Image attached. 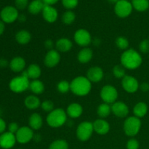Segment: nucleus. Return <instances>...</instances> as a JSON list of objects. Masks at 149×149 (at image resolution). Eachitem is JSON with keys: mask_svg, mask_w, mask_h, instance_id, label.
<instances>
[{"mask_svg": "<svg viewBox=\"0 0 149 149\" xmlns=\"http://www.w3.org/2000/svg\"><path fill=\"white\" fill-rule=\"evenodd\" d=\"M30 81L28 77L23 75L14 77L10 80L9 87L15 93H21L29 89Z\"/></svg>", "mask_w": 149, "mask_h": 149, "instance_id": "obj_5", "label": "nucleus"}, {"mask_svg": "<svg viewBox=\"0 0 149 149\" xmlns=\"http://www.w3.org/2000/svg\"><path fill=\"white\" fill-rule=\"evenodd\" d=\"M44 7H45V4L43 1L33 0L29 4L28 9L30 13L33 15H37L40 12H42Z\"/></svg>", "mask_w": 149, "mask_h": 149, "instance_id": "obj_29", "label": "nucleus"}, {"mask_svg": "<svg viewBox=\"0 0 149 149\" xmlns=\"http://www.w3.org/2000/svg\"><path fill=\"white\" fill-rule=\"evenodd\" d=\"M29 90L34 95H41L45 91V84L39 79H34L30 81Z\"/></svg>", "mask_w": 149, "mask_h": 149, "instance_id": "obj_26", "label": "nucleus"}, {"mask_svg": "<svg viewBox=\"0 0 149 149\" xmlns=\"http://www.w3.org/2000/svg\"><path fill=\"white\" fill-rule=\"evenodd\" d=\"M19 128L20 127H19L18 125H17L16 122H11V123L8 125V132L15 135V133L17 132Z\"/></svg>", "mask_w": 149, "mask_h": 149, "instance_id": "obj_42", "label": "nucleus"}, {"mask_svg": "<svg viewBox=\"0 0 149 149\" xmlns=\"http://www.w3.org/2000/svg\"><path fill=\"white\" fill-rule=\"evenodd\" d=\"M122 86L128 93H135L139 89V83L137 79L132 76L126 75L122 80Z\"/></svg>", "mask_w": 149, "mask_h": 149, "instance_id": "obj_12", "label": "nucleus"}, {"mask_svg": "<svg viewBox=\"0 0 149 149\" xmlns=\"http://www.w3.org/2000/svg\"><path fill=\"white\" fill-rule=\"evenodd\" d=\"M93 56V52L90 48L83 47L81 50L79 52L77 55V59L79 62L82 64L87 63L92 60Z\"/></svg>", "mask_w": 149, "mask_h": 149, "instance_id": "obj_23", "label": "nucleus"}, {"mask_svg": "<svg viewBox=\"0 0 149 149\" xmlns=\"http://www.w3.org/2000/svg\"><path fill=\"white\" fill-rule=\"evenodd\" d=\"M104 76L103 69L100 67L93 66L88 69L87 72V78L93 83H97L101 81Z\"/></svg>", "mask_w": 149, "mask_h": 149, "instance_id": "obj_16", "label": "nucleus"}, {"mask_svg": "<svg viewBox=\"0 0 149 149\" xmlns=\"http://www.w3.org/2000/svg\"><path fill=\"white\" fill-rule=\"evenodd\" d=\"M17 19H18L20 22H24L25 20H26V17L24 15H20L18 16V18Z\"/></svg>", "mask_w": 149, "mask_h": 149, "instance_id": "obj_49", "label": "nucleus"}, {"mask_svg": "<svg viewBox=\"0 0 149 149\" xmlns=\"http://www.w3.org/2000/svg\"><path fill=\"white\" fill-rule=\"evenodd\" d=\"M132 4L127 0H120L115 4L114 11L116 15L122 18L128 17L132 11Z\"/></svg>", "mask_w": 149, "mask_h": 149, "instance_id": "obj_8", "label": "nucleus"}, {"mask_svg": "<svg viewBox=\"0 0 149 149\" xmlns=\"http://www.w3.org/2000/svg\"><path fill=\"white\" fill-rule=\"evenodd\" d=\"M41 107L44 111H46L49 113L54 110V103L50 100H45L41 103Z\"/></svg>", "mask_w": 149, "mask_h": 149, "instance_id": "obj_37", "label": "nucleus"}, {"mask_svg": "<svg viewBox=\"0 0 149 149\" xmlns=\"http://www.w3.org/2000/svg\"><path fill=\"white\" fill-rule=\"evenodd\" d=\"M45 47H47V49H49V50L50 49H52V47H53V42H52V40L50 39H47V40L45 41Z\"/></svg>", "mask_w": 149, "mask_h": 149, "instance_id": "obj_45", "label": "nucleus"}, {"mask_svg": "<svg viewBox=\"0 0 149 149\" xmlns=\"http://www.w3.org/2000/svg\"><path fill=\"white\" fill-rule=\"evenodd\" d=\"M38 1H43V0H38Z\"/></svg>", "mask_w": 149, "mask_h": 149, "instance_id": "obj_51", "label": "nucleus"}, {"mask_svg": "<svg viewBox=\"0 0 149 149\" xmlns=\"http://www.w3.org/2000/svg\"><path fill=\"white\" fill-rule=\"evenodd\" d=\"M58 0H43V2L45 4H47V5H50L52 6V4H55V3L58 1Z\"/></svg>", "mask_w": 149, "mask_h": 149, "instance_id": "obj_47", "label": "nucleus"}, {"mask_svg": "<svg viewBox=\"0 0 149 149\" xmlns=\"http://www.w3.org/2000/svg\"><path fill=\"white\" fill-rule=\"evenodd\" d=\"M139 88L141 89L143 92H144V93H145V92L148 91L149 90V84H148V83H146V82L142 83V84L140 85Z\"/></svg>", "mask_w": 149, "mask_h": 149, "instance_id": "obj_44", "label": "nucleus"}, {"mask_svg": "<svg viewBox=\"0 0 149 149\" xmlns=\"http://www.w3.org/2000/svg\"><path fill=\"white\" fill-rule=\"evenodd\" d=\"M5 29V26H4V23L2 20H0V36L3 34Z\"/></svg>", "mask_w": 149, "mask_h": 149, "instance_id": "obj_48", "label": "nucleus"}, {"mask_svg": "<svg viewBox=\"0 0 149 149\" xmlns=\"http://www.w3.org/2000/svg\"><path fill=\"white\" fill-rule=\"evenodd\" d=\"M83 113V108L79 103H72L67 107L66 113L67 116L72 119L79 118Z\"/></svg>", "mask_w": 149, "mask_h": 149, "instance_id": "obj_20", "label": "nucleus"}, {"mask_svg": "<svg viewBox=\"0 0 149 149\" xmlns=\"http://www.w3.org/2000/svg\"><path fill=\"white\" fill-rule=\"evenodd\" d=\"M15 135L10 132H4L0 135V147L4 149L13 148L16 143Z\"/></svg>", "mask_w": 149, "mask_h": 149, "instance_id": "obj_15", "label": "nucleus"}, {"mask_svg": "<svg viewBox=\"0 0 149 149\" xmlns=\"http://www.w3.org/2000/svg\"><path fill=\"white\" fill-rule=\"evenodd\" d=\"M94 131L98 135H106L110 130V125L104 119H97L93 123Z\"/></svg>", "mask_w": 149, "mask_h": 149, "instance_id": "obj_17", "label": "nucleus"}, {"mask_svg": "<svg viewBox=\"0 0 149 149\" xmlns=\"http://www.w3.org/2000/svg\"><path fill=\"white\" fill-rule=\"evenodd\" d=\"M76 19V15L74 12L68 10L65 12L62 16V21L65 25H71Z\"/></svg>", "mask_w": 149, "mask_h": 149, "instance_id": "obj_32", "label": "nucleus"}, {"mask_svg": "<svg viewBox=\"0 0 149 149\" xmlns=\"http://www.w3.org/2000/svg\"><path fill=\"white\" fill-rule=\"evenodd\" d=\"M73 43L68 38H61L55 42L56 50L61 52H67L71 49Z\"/></svg>", "mask_w": 149, "mask_h": 149, "instance_id": "obj_21", "label": "nucleus"}, {"mask_svg": "<svg viewBox=\"0 0 149 149\" xmlns=\"http://www.w3.org/2000/svg\"><path fill=\"white\" fill-rule=\"evenodd\" d=\"M29 127L33 130H39L43 125V119L42 116L38 113H33L29 119Z\"/></svg>", "mask_w": 149, "mask_h": 149, "instance_id": "obj_22", "label": "nucleus"}, {"mask_svg": "<svg viewBox=\"0 0 149 149\" xmlns=\"http://www.w3.org/2000/svg\"><path fill=\"white\" fill-rule=\"evenodd\" d=\"M78 1V0H62V4L66 9L71 10L77 7Z\"/></svg>", "mask_w": 149, "mask_h": 149, "instance_id": "obj_38", "label": "nucleus"}, {"mask_svg": "<svg viewBox=\"0 0 149 149\" xmlns=\"http://www.w3.org/2000/svg\"><path fill=\"white\" fill-rule=\"evenodd\" d=\"M66 111L63 109H55L48 113L47 116V123L52 128H58L63 126L67 121Z\"/></svg>", "mask_w": 149, "mask_h": 149, "instance_id": "obj_3", "label": "nucleus"}, {"mask_svg": "<svg viewBox=\"0 0 149 149\" xmlns=\"http://www.w3.org/2000/svg\"><path fill=\"white\" fill-rule=\"evenodd\" d=\"M109 1H110L111 3H115V4H116V3L119 1H120V0H109Z\"/></svg>", "mask_w": 149, "mask_h": 149, "instance_id": "obj_50", "label": "nucleus"}, {"mask_svg": "<svg viewBox=\"0 0 149 149\" xmlns=\"http://www.w3.org/2000/svg\"><path fill=\"white\" fill-rule=\"evenodd\" d=\"M100 97L103 103L113 104L118 98V91L113 85L107 84L103 87L100 90Z\"/></svg>", "mask_w": 149, "mask_h": 149, "instance_id": "obj_7", "label": "nucleus"}, {"mask_svg": "<svg viewBox=\"0 0 149 149\" xmlns=\"http://www.w3.org/2000/svg\"><path fill=\"white\" fill-rule=\"evenodd\" d=\"M15 40L20 45H27L31 40V35L28 31L20 30L16 33Z\"/></svg>", "mask_w": 149, "mask_h": 149, "instance_id": "obj_25", "label": "nucleus"}, {"mask_svg": "<svg viewBox=\"0 0 149 149\" xmlns=\"http://www.w3.org/2000/svg\"><path fill=\"white\" fill-rule=\"evenodd\" d=\"M111 113V106L106 103H103L97 107V113L100 119L108 117Z\"/></svg>", "mask_w": 149, "mask_h": 149, "instance_id": "obj_30", "label": "nucleus"}, {"mask_svg": "<svg viewBox=\"0 0 149 149\" xmlns=\"http://www.w3.org/2000/svg\"><path fill=\"white\" fill-rule=\"evenodd\" d=\"M61 61L60 52L56 49H50L47 52L44 58V63L47 67L53 68L56 66Z\"/></svg>", "mask_w": 149, "mask_h": 149, "instance_id": "obj_13", "label": "nucleus"}, {"mask_svg": "<svg viewBox=\"0 0 149 149\" xmlns=\"http://www.w3.org/2000/svg\"><path fill=\"white\" fill-rule=\"evenodd\" d=\"M10 64V63L7 62V61L4 58H0V67L1 68H5Z\"/></svg>", "mask_w": 149, "mask_h": 149, "instance_id": "obj_46", "label": "nucleus"}, {"mask_svg": "<svg viewBox=\"0 0 149 149\" xmlns=\"http://www.w3.org/2000/svg\"><path fill=\"white\" fill-rule=\"evenodd\" d=\"M49 149H68V144L65 140H56L50 144Z\"/></svg>", "mask_w": 149, "mask_h": 149, "instance_id": "obj_34", "label": "nucleus"}, {"mask_svg": "<svg viewBox=\"0 0 149 149\" xmlns=\"http://www.w3.org/2000/svg\"><path fill=\"white\" fill-rule=\"evenodd\" d=\"M6 128H7V125L5 121L0 117V135L5 132Z\"/></svg>", "mask_w": 149, "mask_h": 149, "instance_id": "obj_43", "label": "nucleus"}, {"mask_svg": "<svg viewBox=\"0 0 149 149\" xmlns=\"http://www.w3.org/2000/svg\"><path fill=\"white\" fill-rule=\"evenodd\" d=\"M92 82L85 77H77L70 83V90L77 96H85L90 93Z\"/></svg>", "mask_w": 149, "mask_h": 149, "instance_id": "obj_2", "label": "nucleus"}, {"mask_svg": "<svg viewBox=\"0 0 149 149\" xmlns=\"http://www.w3.org/2000/svg\"><path fill=\"white\" fill-rule=\"evenodd\" d=\"M57 89L59 93L65 94L70 90V83L66 80H61L57 84Z\"/></svg>", "mask_w": 149, "mask_h": 149, "instance_id": "obj_36", "label": "nucleus"}, {"mask_svg": "<svg viewBox=\"0 0 149 149\" xmlns=\"http://www.w3.org/2000/svg\"><path fill=\"white\" fill-rule=\"evenodd\" d=\"M34 137L33 130L28 126H23L19 128L15 133L16 141L22 144H25L31 141Z\"/></svg>", "mask_w": 149, "mask_h": 149, "instance_id": "obj_11", "label": "nucleus"}, {"mask_svg": "<svg viewBox=\"0 0 149 149\" xmlns=\"http://www.w3.org/2000/svg\"><path fill=\"white\" fill-rule=\"evenodd\" d=\"M42 15L44 19L48 23H54L58 19V13L55 8L50 5L45 4L43 10H42Z\"/></svg>", "mask_w": 149, "mask_h": 149, "instance_id": "obj_18", "label": "nucleus"}, {"mask_svg": "<svg viewBox=\"0 0 149 149\" xmlns=\"http://www.w3.org/2000/svg\"><path fill=\"white\" fill-rule=\"evenodd\" d=\"M94 132L93 125L89 121L80 123L77 128V137L79 141H87L90 138Z\"/></svg>", "mask_w": 149, "mask_h": 149, "instance_id": "obj_6", "label": "nucleus"}, {"mask_svg": "<svg viewBox=\"0 0 149 149\" xmlns=\"http://www.w3.org/2000/svg\"><path fill=\"white\" fill-rule=\"evenodd\" d=\"M26 72H27L28 77L29 79H38L39 78L42 74V70L41 68L36 63H32L26 69Z\"/></svg>", "mask_w": 149, "mask_h": 149, "instance_id": "obj_27", "label": "nucleus"}, {"mask_svg": "<svg viewBox=\"0 0 149 149\" xmlns=\"http://www.w3.org/2000/svg\"><path fill=\"white\" fill-rule=\"evenodd\" d=\"M139 49L142 53L147 54L149 52V40L143 39L139 45Z\"/></svg>", "mask_w": 149, "mask_h": 149, "instance_id": "obj_39", "label": "nucleus"}, {"mask_svg": "<svg viewBox=\"0 0 149 149\" xmlns=\"http://www.w3.org/2000/svg\"><path fill=\"white\" fill-rule=\"evenodd\" d=\"M127 149H138L139 148V143L136 139H130L127 143Z\"/></svg>", "mask_w": 149, "mask_h": 149, "instance_id": "obj_40", "label": "nucleus"}, {"mask_svg": "<svg viewBox=\"0 0 149 149\" xmlns=\"http://www.w3.org/2000/svg\"><path fill=\"white\" fill-rule=\"evenodd\" d=\"M147 112H148V106H147L146 103H144V102H139V103H136V105L134 106V115L139 119L145 116Z\"/></svg>", "mask_w": 149, "mask_h": 149, "instance_id": "obj_28", "label": "nucleus"}, {"mask_svg": "<svg viewBox=\"0 0 149 149\" xmlns=\"http://www.w3.org/2000/svg\"><path fill=\"white\" fill-rule=\"evenodd\" d=\"M116 47L119 48L120 49H123V50H126L127 48L129 47V40L127 39L125 36H119L116 39L115 41Z\"/></svg>", "mask_w": 149, "mask_h": 149, "instance_id": "obj_33", "label": "nucleus"}, {"mask_svg": "<svg viewBox=\"0 0 149 149\" xmlns=\"http://www.w3.org/2000/svg\"><path fill=\"white\" fill-rule=\"evenodd\" d=\"M111 112L119 118H125L129 113V107L122 101H116L111 105Z\"/></svg>", "mask_w": 149, "mask_h": 149, "instance_id": "obj_14", "label": "nucleus"}, {"mask_svg": "<svg viewBox=\"0 0 149 149\" xmlns=\"http://www.w3.org/2000/svg\"><path fill=\"white\" fill-rule=\"evenodd\" d=\"M41 101L39 97L35 95H31L27 96L24 100V104L28 109L34 110L41 106Z\"/></svg>", "mask_w": 149, "mask_h": 149, "instance_id": "obj_24", "label": "nucleus"}, {"mask_svg": "<svg viewBox=\"0 0 149 149\" xmlns=\"http://www.w3.org/2000/svg\"><path fill=\"white\" fill-rule=\"evenodd\" d=\"M127 1H128V0H127Z\"/></svg>", "mask_w": 149, "mask_h": 149, "instance_id": "obj_52", "label": "nucleus"}, {"mask_svg": "<svg viewBox=\"0 0 149 149\" xmlns=\"http://www.w3.org/2000/svg\"><path fill=\"white\" fill-rule=\"evenodd\" d=\"M120 61L122 66L126 69L134 70L141 66L143 59L138 51L134 49H127L121 55Z\"/></svg>", "mask_w": 149, "mask_h": 149, "instance_id": "obj_1", "label": "nucleus"}, {"mask_svg": "<svg viewBox=\"0 0 149 149\" xmlns=\"http://www.w3.org/2000/svg\"><path fill=\"white\" fill-rule=\"evenodd\" d=\"M74 39L76 43L82 47H87L92 42V36L90 32L86 29H80L74 33Z\"/></svg>", "mask_w": 149, "mask_h": 149, "instance_id": "obj_9", "label": "nucleus"}, {"mask_svg": "<svg viewBox=\"0 0 149 149\" xmlns=\"http://www.w3.org/2000/svg\"><path fill=\"white\" fill-rule=\"evenodd\" d=\"M16 7L19 10H23L29 4V0H15Z\"/></svg>", "mask_w": 149, "mask_h": 149, "instance_id": "obj_41", "label": "nucleus"}, {"mask_svg": "<svg viewBox=\"0 0 149 149\" xmlns=\"http://www.w3.org/2000/svg\"><path fill=\"white\" fill-rule=\"evenodd\" d=\"M132 4L133 8L137 11L144 12L147 10L149 7L148 0H132Z\"/></svg>", "mask_w": 149, "mask_h": 149, "instance_id": "obj_31", "label": "nucleus"}, {"mask_svg": "<svg viewBox=\"0 0 149 149\" xmlns=\"http://www.w3.org/2000/svg\"><path fill=\"white\" fill-rule=\"evenodd\" d=\"M18 11L13 6H7L1 10L0 17L1 20L6 23H12L18 18Z\"/></svg>", "mask_w": 149, "mask_h": 149, "instance_id": "obj_10", "label": "nucleus"}, {"mask_svg": "<svg viewBox=\"0 0 149 149\" xmlns=\"http://www.w3.org/2000/svg\"><path fill=\"white\" fill-rule=\"evenodd\" d=\"M141 127V119L135 116H129L124 122V131L127 136L134 137L138 135Z\"/></svg>", "mask_w": 149, "mask_h": 149, "instance_id": "obj_4", "label": "nucleus"}, {"mask_svg": "<svg viewBox=\"0 0 149 149\" xmlns=\"http://www.w3.org/2000/svg\"><path fill=\"white\" fill-rule=\"evenodd\" d=\"M126 68L122 65H116L113 68V74L115 77L118 79H123L126 76Z\"/></svg>", "mask_w": 149, "mask_h": 149, "instance_id": "obj_35", "label": "nucleus"}, {"mask_svg": "<svg viewBox=\"0 0 149 149\" xmlns=\"http://www.w3.org/2000/svg\"><path fill=\"white\" fill-rule=\"evenodd\" d=\"M9 65H10V69L13 72H23L26 67V61L23 59V58L20 56L15 57L11 60Z\"/></svg>", "mask_w": 149, "mask_h": 149, "instance_id": "obj_19", "label": "nucleus"}]
</instances>
